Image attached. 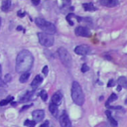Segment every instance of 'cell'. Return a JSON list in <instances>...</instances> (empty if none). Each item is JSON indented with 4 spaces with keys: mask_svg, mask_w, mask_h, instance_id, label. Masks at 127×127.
I'll list each match as a JSON object with an SVG mask.
<instances>
[{
    "mask_svg": "<svg viewBox=\"0 0 127 127\" xmlns=\"http://www.w3.org/2000/svg\"><path fill=\"white\" fill-rule=\"evenodd\" d=\"M34 64V56L28 50H22L16 58L15 69L19 73L28 72Z\"/></svg>",
    "mask_w": 127,
    "mask_h": 127,
    "instance_id": "6da1fadb",
    "label": "cell"
},
{
    "mask_svg": "<svg viewBox=\"0 0 127 127\" xmlns=\"http://www.w3.org/2000/svg\"><path fill=\"white\" fill-rule=\"evenodd\" d=\"M70 95L72 101L76 104L81 106L84 103V93L83 90L80 86V84L77 81H73L71 84V90H70Z\"/></svg>",
    "mask_w": 127,
    "mask_h": 127,
    "instance_id": "7a4b0ae2",
    "label": "cell"
},
{
    "mask_svg": "<svg viewBox=\"0 0 127 127\" xmlns=\"http://www.w3.org/2000/svg\"><path fill=\"white\" fill-rule=\"evenodd\" d=\"M35 23L40 29L44 31V33H47L50 35H53L56 33V26L52 22H49L43 18H36Z\"/></svg>",
    "mask_w": 127,
    "mask_h": 127,
    "instance_id": "3957f363",
    "label": "cell"
},
{
    "mask_svg": "<svg viewBox=\"0 0 127 127\" xmlns=\"http://www.w3.org/2000/svg\"><path fill=\"white\" fill-rule=\"evenodd\" d=\"M58 56H59V59L61 60V62L63 63V64L66 67H70L71 64H72V59H71V56L69 55V53L67 52L66 49L61 47L58 49Z\"/></svg>",
    "mask_w": 127,
    "mask_h": 127,
    "instance_id": "277c9868",
    "label": "cell"
},
{
    "mask_svg": "<svg viewBox=\"0 0 127 127\" xmlns=\"http://www.w3.org/2000/svg\"><path fill=\"white\" fill-rule=\"evenodd\" d=\"M38 39H39V43L44 46V47H52L55 43V39H54V36L53 35H50V34H47V33H44V32H40L38 33Z\"/></svg>",
    "mask_w": 127,
    "mask_h": 127,
    "instance_id": "5b68a950",
    "label": "cell"
},
{
    "mask_svg": "<svg viewBox=\"0 0 127 127\" xmlns=\"http://www.w3.org/2000/svg\"><path fill=\"white\" fill-rule=\"evenodd\" d=\"M90 52H91V49L87 45H79V46H76L74 48V53L77 54V55H79V56L88 55Z\"/></svg>",
    "mask_w": 127,
    "mask_h": 127,
    "instance_id": "8992f818",
    "label": "cell"
},
{
    "mask_svg": "<svg viewBox=\"0 0 127 127\" xmlns=\"http://www.w3.org/2000/svg\"><path fill=\"white\" fill-rule=\"evenodd\" d=\"M74 33L78 37H90V35H91L89 29H87L86 27H83V26L76 27L74 30Z\"/></svg>",
    "mask_w": 127,
    "mask_h": 127,
    "instance_id": "52a82bcc",
    "label": "cell"
},
{
    "mask_svg": "<svg viewBox=\"0 0 127 127\" xmlns=\"http://www.w3.org/2000/svg\"><path fill=\"white\" fill-rule=\"evenodd\" d=\"M32 116L34 118V121L37 123V122H40L44 119L45 117V111L43 109H37V110H34L32 112Z\"/></svg>",
    "mask_w": 127,
    "mask_h": 127,
    "instance_id": "ba28073f",
    "label": "cell"
},
{
    "mask_svg": "<svg viewBox=\"0 0 127 127\" xmlns=\"http://www.w3.org/2000/svg\"><path fill=\"white\" fill-rule=\"evenodd\" d=\"M60 124L62 127H71V121L66 113H63V115L60 117Z\"/></svg>",
    "mask_w": 127,
    "mask_h": 127,
    "instance_id": "9c48e42d",
    "label": "cell"
},
{
    "mask_svg": "<svg viewBox=\"0 0 127 127\" xmlns=\"http://www.w3.org/2000/svg\"><path fill=\"white\" fill-rule=\"evenodd\" d=\"M99 3L106 7H114L119 4V2L117 0H100Z\"/></svg>",
    "mask_w": 127,
    "mask_h": 127,
    "instance_id": "30bf717a",
    "label": "cell"
},
{
    "mask_svg": "<svg viewBox=\"0 0 127 127\" xmlns=\"http://www.w3.org/2000/svg\"><path fill=\"white\" fill-rule=\"evenodd\" d=\"M62 99H63V94H62L61 91L55 92L53 94V96H52V102L55 103V104H57V105L60 104V102L62 101Z\"/></svg>",
    "mask_w": 127,
    "mask_h": 127,
    "instance_id": "8fae6325",
    "label": "cell"
},
{
    "mask_svg": "<svg viewBox=\"0 0 127 127\" xmlns=\"http://www.w3.org/2000/svg\"><path fill=\"white\" fill-rule=\"evenodd\" d=\"M42 82H43V77H42V75L38 74V75H36V76L34 77V79L32 80V82H31V87H32V88H36V87L39 86Z\"/></svg>",
    "mask_w": 127,
    "mask_h": 127,
    "instance_id": "7c38bea8",
    "label": "cell"
},
{
    "mask_svg": "<svg viewBox=\"0 0 127 127\" xmlns=\"http://www.w3.org/2000/svg\"><path fill=\"white\" fill-rule=\"evenodd\" d=\"M49 110H50V112H51V114L54 116V117H58L59 116V107H58V105L57 104H55V103H50V105H49Z\"/></svg>",
    "mask_w": 127,
    "mask_h": 127,
    "instance_id": "4fadbf2b",
    "label": "cell"
},
{
    "mask_svg": "<svg viewBox=\"0 0 127 127\" xmlns=\"http://www.w3.org/2000/svg\"><path fill=\"white\" fill-rule=\"evenodd\" d=\"M105 114H106V116H107V118H108V121H109V123L111 124V126H112V127H116V126L118 125V123H117V121L112 117L111 112H110L109 110H106V111H105Z\"/></svg>",
    "mask_w": 127,
    "mask_h": 127,
    "instance_id": "5bb4252c",
    "label": "cell"
},
{
    "mask_svg": "<svg viewBox=\"0 0 127 127\" xmlns=\"http://www.w3.org/2000/svg\"><path fill=\"white\" fill-rule=\"evenodd\" d=\"M11 7V1L10 0H4L2 1V5H1V9L4 12H7Z\"/></svg>",
    "mask_w": 127,
    "mask_h": 127,
    "instance_id": "9a60e30c",
    "label": "cell"
},
{
    "mask_svg": "<svg viewBox=\"0 0 127 127\" xmlns=\"http://www.w3.org/2000/svg\"><path fill=\"white\" fill-rule=\"evenodd\" d=\"M32 95H33V91H29V92H27L23 97H21L19 101H20L21 103H25V102L29 101V100L32 98Z\"/></svg>",
    "mask_w": 127,
    "mask_h": 127,
    "instance_id": "2e32d148",
    "label": "cell"
},
{
    "mask_svg": "<svg viewBox=\"0 0 127 127\" xmlns=\"http://www.w3.org/2000/svg\"><path fill=\"white\" fill-rule=\"evenodd\" d=\"M118 85H120L121 87L127 88V77H125V76H119L118 77Z\"/></svg>",
    "mask_w": 127,
    "mask_h": 127,
    "instance_id": "e0dca14e",
    "label": "cell"
},
{
    "mask_svg": "<svg viewBox=\"0 0 127 127\" xmlns=\"http://www.w3.org/2000/svg\"><path fill=\"white\" fill-rule=\"evenodd\" d=\"M82 7L85 11H95L96 10V8L94 7V5L92 3H83Z\"/></svg>",
    "mask_w": 127,
    "mask_h": 127,
    "instance_id": "ac0fdd59",
    "label": "cell"
},
{
    "mask_svg": "<svg viewBox=\"0 0 127 127\" xmlns=\"http://www.w3.org/2000/svg\"><path fill=\"white\" fill-rule=\"evenodd\" d=\"M29 76H30V72H25V73H22L21 76H20V82L21 83H24V82H27V80L29 79Z\"/></svg>",
    "mask_w": 127,
    "mask_h": 127,
    "instance_id": "d6986e66",
    "label": "cell"
},
{
    "mask_svg": "<svg viewBox=\"0 0 127 127\" xmlns=\"http://www.w3.org/2000/svg\"><path fill=\"white\" fill-rule=\"evenodd\" d=\"M12 99H13V96H8L6 99H3V100H1L0 101V106H4V105H7L8 103H10L11 101H12Z\"/></svg>",
    "mask_w": 127,
    "mask_h": 127,
    "instance_id": "ffe728a7",
    "label": "cell"
},
{
    "mask_svg": "<svg viewBox=\"0 0 127 127\" xmlns=\"http://www.w3.org/2000/svg\"><path fill=\"white\" fill-rule=\"evenodd\" d=\"M116 99H117V95L115 93H111V95L109 96L108 100L106 101V106H109V103L112 102V101H114V100H116Z\"/></svg>",
    "mask_w": 127,
    "mask_h": 127,
    "instance_id": "44dd1931",
    "label": "cell"
},
{
    "mask_svg": "<svg viewBox=\"0 0 127 127\" xmlns=\"http://www.w3.org/2000/svg\"><path fill=\"white\" fill-rule=\"evenodd\" d=\"M24 125L27 126V127H35L36 122H35L34 120H29V119H27V120H25Z\"/></svg>",
    "mask_w": 127,
    "mask_h": 127,
    "instance_id": "7402d4cb",
    "label": "cell"
},
{
    "mask_svg": "<svg viewBox=\"0 0 127 127\" xmlns=\"http://www.w3.org/2000/svg\"><path fill=\"white\" fill-rule=\"evenodd\" d=\"M75 17V15L74 14H72V13H69L67 16H66V20H67V22L69 23V25H73V21H72V18H74Z\"/></svg>",
    "mask_w": 127,
    "mask_h": 127,
    "instance_id": "603a6c76",
    "label": "cell"
},
{
    "mask_svg": "<svg viewBox=\"0 0 127 127\" xmlns=\"http://www.w3.org/2000/svg\"><path fill=\"white\" fill-rule=\"evenodd\" d=\"M40 97L42 98L43 101H47V99H48V93H47V91L46 90H42L40 92Z\"/></svg>",
    "mask_w": 127,
    "mask_h": 127,
    "instance_id": "cb8c5ba5",
    "label": "cell"
},
{
    "mask_svg": "<svg viewBox=\"0 0 127 127\" xmlns=\"http://www.w3.org/2000/svg\"><path fill=\"white\" fill-rule=\"evenodd\" d=\"M87 70H88V66H87V64H83L82 66H81V71H82V72H86Z\"/></svg>",
    "mask_w": 127,
    "mask_h": 127,
    "instance_id": "d4e9b609",
    "label": "cell"
},
{
    "mask_svg": "<svg viewBox=\"0 0 127 127\" xmlns=\"http://www.w3.org/2000/svg\"><path fill=\"white\" fill-rule=\"evenodd\" d=\"M43 73L45 74V75H48V73H49V67H48V65H45L44 67H43Z\"/></svg>",
    "mask_w": 127,
    "mask_h": 127,
    "instance_id": "484cf974",
    "label": "cell"
},
{
    "mask_svg": "<svg viewBox=\"0 0 127 127\" xmlns=\"http://www.w3.org/2000/svg\"><path fill=\"white\" fill-rule=\"evenodd\" d=\"M115 84V80L114 79H109V81L107 82V86L108 87H111V86H113Z\"/></svg>",
    "mask_w": 127,
    "mask_h": 127,
    "instance_id": "4316f807",
    "label": "cell"
},
{
    "mask_svg": "<svg viewBox=\"0 0 127 127\" xmlns=\"http://www.w3.org/2000/svg\"><path fill=\"white\" fill-rule=\"evenodd\" d=\"M32 105H33L32 103H31V104H29V105H25V106H23V107L21 108V110H20V111H21V112H23V111H25L26 109H28V108H30V107H31Z\"/></svg>",
    "mask_w": 127,
    "mask_h": 127,
    "instance_id": "83f0119b",
    "label": "cell"
},
{
    "mask_svg": "<svg viewBox=\"0 0 127 127\" xmlns=\"http://www.w3.org/2000/svg\"><path fill=\"white\" fill-rule=\"evenodd\" d=\"M40 127H49V121H45Z\"/></svg>",
    "mask_w": 127,
    "mask_h": 127,
    "instance_id": "f1b7e54d",
    "label": "cell"
},
{
    "mask_svg": "<svg viewBox=\"0 0 127 127\" xmlns=\"http://www.w3.org/2000/svg\"><path fill=\"white\" fill-rule=\"evenodd\" d=\"M11 80V75L10 74H6L5 76V81H10Z\"/></svg>",
    "mask_w": 127,
    "mask_h": 127,
    "instance_id": "f546056e",
    "label": "cell"
},
{
    "mask_svg": "<svg viewBox=\"0 0 127 127\" xmlns=\"http://www.w3.org/2000/svg\"><path fill=\"white\" fill-rule=\"evenodd\" d=\"M24 15H25V13H23L22 11H19V12H18V16H19V17H23Z\"/></svg>",
    "mask_w": 127,
    "mask_h": 127,
    "instance_id": "4dcf8cb0",
    "label": "cell"
},
{
    "mask_svg": "<svg viewBox=\"0 0 127 127\" xmlns=\"http://www.w3.org/2000/svg\"><path fill=\"white\" fill-rule=\"evenodd\" d=\"M32 4L33 5H38V4H40V0H38V1H32Z\"/></svg>",
    "mask_w": 127,
    "mask_h": 127,
    "instance_id": "1f68e13d",
    "label": "cell"
},
{
    "mask_svg": "<svg viewBox=\"0 0 127 127\" xmlns=\"http://www.w3.org/2000/svg\"><path fill=\"white\" fill-rule=\"evenodd\" d=\"M4 85H5V82H4V81L1 79V77H0V86L2 87V86H4Z\"/></svg>",
    "mask_w": 127,
    "mask_h": 127,
    "instance_id": "d6a6232c",
    "label": "cell"
},
{
    "mask_svg": "<svg viewBox=\"0 0 127 127\" xmlns=\"http://www.w3.org/2000/svg\"><path fill=\"white\" fill-rule=\"evenodd\" d=\"M17 30H18V31H20V30H24V29H23L21 26H18V27H17ZM24 31H25V30H24Z\"/></svg>",
    "mask_w": 127,
    "mask_h": 127,
    "instance_id": "836d02e7",
    "label": "cell"
},
{
    "mask_svg": "<svg viewBox=\"0 0 127 127\" xmlns=\"http://www.w3.org/2000/svg\"><path fill=\"white\" fill-rule=\"evenodd\" d=\"M116 89H117V91H120V90H121V89H122V87H121V86H120V85H118V86H117V88H116Z\"/></svg>",
    "mask_w": 127,
    "mask_h": 127,
    "instance_id": "e575fe53",
    "label": "cell"
},
{
    "mask_svg": "<svg viewBox=\"0 0 127 127\" xmlns=\"http://www.w3.org/2000/svg\"><path fill=\"white\" fill-rule=\"evenodd\" d=\"M11 103H12V105H13V106H16V105H17V103H16V102H11Z\"/></svg>",
    "mask_w": 127,
    "mask_h": 127,
    "instance_id": "d590c367",
    "label": "cell"
},
{
    "mask_svg": "<svg viewBox=\"0 0 127 127\" xmlns=\"http://www.w3.org/2000/svg\"><path fill=\"white\" fill-rule=\"evenodd\" d=\"M1 73H2V67H1V64H0V76H1Z\"/></svg>",
    "mask_w": 127,
    "mask_h": 127,
    "instance_id": "8d00e7d4",
    "label": "cell"
},
{
    "mask_svg": "<svg viewBox=\"0 0 127 127\" xmlns=\"http://www.w3.org/2000/svg\"><path fill=\"white\" fill-rule=\"evenodd\" d=\"M125 103H126V104H127V98H126V99H125Z\"/></svg>",
    "mask_w": 127,
    "mask_h": 127,
    "instance_id": "74e56055",
    "label": "cell"
},
{
    "mask_svg": "<svg viewBox=\"0 0 127 127\" xmlns=\"http://www.w3.org/2000/svg\"><path fill=\"white\" fill-rule=\"evenodd\" d=\"M0 28H1V18H0Z\"/></svg>",
    "mask_w": 127,
    "mask_h": 127,
    "instance_id": "f35d334b",
    "label": "cell"
}]
</instances>
